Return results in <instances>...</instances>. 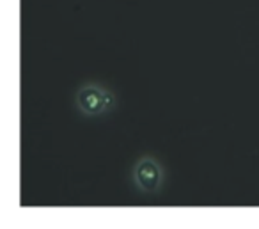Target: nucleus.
Listing matches in <instances>:
<instances>
[{
	"instance_id": "1",
	"label": "nucleus",
	"mask_w": 259,
	"mask_h": 229,
	"mask_svg": "<svg viewBox=\"0 0 259 229\" xmlns=\"http://www.w3.org/2000/svg\"><path fill=\"white\" fill-rule=\"evenodd\" d=\"M75 105L85 118H98L117 107V94L96 82H83L75 93Z\"/></svg>"
},
{
	"instance_id": "2",
	"label": "nucleus",
	"mask_w": 259,
	"mask_h": 229,
	"mask_svg": "<svg viewBox=\"0 0 259 229\" xmlns=\"http://www.w3.org/2000/svg\"><path fill=\"white\" fill-rule=\"evenodd\" d=\"M132 179H134L135 188L141 194L155 196V194H158L162 190L163 181H165V172H163L162 164L155 157L142 155L134 164Z\"/></svg>"
}]
</instances>
